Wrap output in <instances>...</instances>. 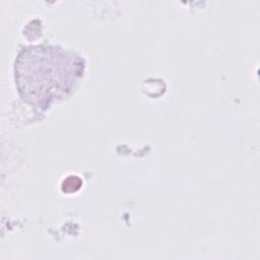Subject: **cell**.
Returning <instances> with one entry per match:
<instances>
[{
	"label": "cell",
	"mask_w": 260,
	"mask_h": 260,
	"mask_svg": "<svg viewBox=\"0 0 260 260\" xmlns=\"http://www.w3.org/2000/svg\"><path fill=\"white\" fill-rule=\"evenodd\" d=\"M16 79L23 99L47 105L62 95L75 78L73 59L51 48H29L18 58Z\"/></svg>",
	"instance_id": "1"
}]
</instances>
